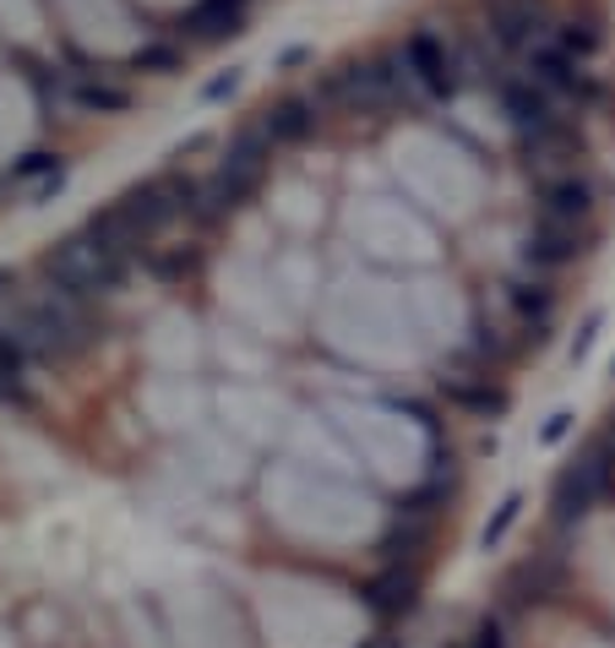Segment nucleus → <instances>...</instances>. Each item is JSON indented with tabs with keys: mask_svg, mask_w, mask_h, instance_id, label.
I'll return each instance as SVG.
<instances>
[{
	"mask_svg": "<svg viewBox=\"0 0 615 648\" xmlns=\"http://www.w3.org/2000/svg\"><path fill=\"white\" fill-rule=\"evenodd\" d=\"M0 327L16 338V349L33 360V365H60V360H77L88 354L99 338H104V317H99V300H82V295H66L55 284L38 278V289H22L0 306Z\"/></svg>",
	"mask_w": 615,
	"mask_h": 648,
	"instance_id": "nucleus-1",
	"label": "nucleus"
},
{
	"mask_svg": "<svg viewBox=\"0 0 615 648\" xmlns=\"http://www.w3.org/2000/svg\"><path fill=\"white\" fill-rule=\"evenodd\" d=\"M132 268H137L132 257L99 246L82 224L38 251V278H44V284H55V289H66V295H82V300H99V306L115 300V295L132 284Z\"/></svg>",
	"mask_w": 615,
	"mask_h": 648,
	"instance_id": "nucleus-2",
	"label": "nucleus"
},
{
	"mask_svg": "<svg viewBox=\"0 0 615 648\" xmlns=\"http://www.w3.org/2000/svg\"><path fill=\"white\" fill-rule=\"evenodd\" d=\"M137 104V88L126 82V71L93 66L82 55L60 60V82H55V104L49 110H71V115H126Z\"/></svg>",
	"mask_w": 615,
	"mask_h": 648,
	"instance_id": "nucleus-3",
	"label": "nucleus"
},
{
	"mask_svg": "<svg viewBox=\"0 0 615 648\" xmlns=\"http://www.w3.org/2000/svg\"><path fill=\"white\" fill-rule=\"evenodd\" d=\"M398 60L409 71V82L425 93V99H458L463 93V55L453 49L447 33L436 27H409L398 38Z\"/></svg>",
	"mask_w": 615,
	"mask_h": 648,
	"instance_id": "nucleus-4",
	"label": "nucleus"
},
{
	"mask_svg": "<svg viewBox=\"0 0 615 648\" xmlns=\"http://www.w3.org/2000/svg\"><path fill=\"white\" fill-rule=\"evenodd\" d=\"M615 490V453L605 442H594L583 458H572L561 475H556V490H550V507H556V523H583L594 507H605Z\"/></svg>",
	"mask_w": 615,
	"mask_h": 648,
	"instance_id": "nucleus-5",
	"label": "nucleus"
},
{
	"mask_svg": "<svg viewBox=\"0 0 615 648\" xmlns=\"http://www.w3.org/2000/svg\"><path fill=\"white\" fill-rule=\"evenodd\" d=\"M479 11H485L479 33L506 55H528L556 33V11L545 0H479Z\"/></svg>",
	"mask_w": 615,
	"mask_h": 648,
	"instance_id": "nucleus-6",
	"label": "nucleus"
},
{
	"mask_svg": "<svg viewBox=\"0 0 615 648\" xmlns=\"http://www.w3.org/2000/svg\"><path fill=\"white\" fill-rule=\"evenodd\" d=\"M262 180H267V174H251V169H229V163H218L213 174H196V196H191V224H196V229H218V224H229L235 213H246V207L257 202Z\"/></svg>",
	"mask_w": 615,
	"mask_h": 648,
	"instance_id": "nucleus-7",
	"label": "nucleus"
},
{
	"mask_svg": "<svg viewBox=\"0 0 615 648\" xmlns=\"http://www.w3.org/2000/svg\"><path fill=\"white\" fill-rule=\"evenodd\" d=\"M251 5L257 0H191V5L174 11L169 33L185 49H218V44H229L251 27Z\"/></svg>",
	"mask_w": 615,
	"mask_h": 648,
	"instance_id": "nucleus-8",
	"label": "nucleus"
},
{
	"mask_svg": "<svg viewBox=\"0 0 615 648\" xmlns=\"http://www.w3.org/2000/svg\"><path fill=\"white\" fill-rule=\"evenodd\" d=\"M600 196L605 191H600V180L589 169H561V174L534 180V213L556 218V224H594Z\"/></svg>",
	"mask_w": 615,
	"mask_h": 648,
	"instance_id": "nucleus-9",
	"label": "nucleus"
},
{
	"mask_svg": "<svg viewBox=\"0 0 615 648\" xmlns=\"http://www.w3.org/2000/svg\"><path fill=\"white\" fill-rule=\"evenodd\" d=\"M517 159L528 174H561V169H583L589 163V143H583V132H578V121L572 115H561V121H550V126H539V132H523L517 137Z\"/></svg>",
	"mask_w": 615,
	"mask_h": 648,
	"instance_id": "nucleus-10",
	"label": "nucleus"
},
{
	"mask_svg": "<svg viewBox=\"0 0 615 648\" xmlns=\"http://www.w3.org/2000/svg\"><path fill=\"white\" fill-rule=\"evenodd\" d=\"M257 121L267 126V137L278 148H306L310 137L321 132V121H327V104L316 93H306V88H289V93H273L257 110Z\"/></svg>",
	"mask_w": 615,
	"mask_h": 648,
	"instance_id": "nucleus-11",
	"label": "nucleus"
},
{
	"mask_svg": "<svg viewBox=\"0 0 615 648\" xmlns=\"http://www.w3.org/2000/svg\"><path fill=\"white\" fill-rule=\"evenodd\" d=\"M589 251H594V224H556V218H539L534 235H528V246H523L528 268H545V273L572 268Z\"/></svg>",
	"mask_w": 615,
	"mask_h": 648,
	"instance_id": "nucleus-12",
	"label": "nucleus"
},
{
	"mask_svg": "<svg viewBox=\"0 0 615 648\" xmlns=\"http://www.w3.org/2000/svg\"><path fill=\"white\" fill-rule=\"evenodd\" d=\"M360 605L376 616V622H398L420 605V567H403V561H381L376 578L360 583Z\"/></svg>",
	"mask_w": 615,
	"mask_h": 648,
	"instance_id": "nucleus-13",
	"label": "nucleus"
},
{
	"mask_svg": "<svg viewBox=\"0 0 615 648\" xmlns=\"http://www.w3.org/2000/svg\"><path fill=\"white\" fill-rule=\"evenodd\" d=\"M501 295H506L512 317L528 327V338H534V349H539V343H545V332H550V322H556V306H561V300H556V289H550V284H539V278H512Z\"/></svg>",
	"mask_w": 615,
	"mask_h": 648,
	"instance_id": "nucleus-14",
	"label": "nucleus"
},
{
	"mask_svg": "<svg viewBox=\"0 0 615 648\" xmlns=\"http://www.w3.org/2000/svg\"><path fill=\"white\" fill-rule=\"evenodd\" d=\"M278 154H284V148L267 137V126H262V121H246V126L224 143V159L218 163H229V169H251V174H267Z\"/></svg>",
	"mask_w": 615,
	"mask_h": 648,
	"instance_id": "nucleus-15",
	"label": "nucleus"
},
{
	"mask_svg": "<svg viewBox=\"0 0 615 648\" xmlns=\"http://www.w3.org/2000/svg\"><path fill=\"white\" fill-rule=\"evenodd\" d=\"M185 44L174 38V33H163V38H143L132 55H126V71L132 77H174V71H185Z\"/></svg>",
	"mask_w": 615,
	"mask_h": 648,
	"instance_id": "nucleus-16",
	"label": "nucleus"
},
{
	"mask_svg": "<svg viewBox=\"0 0 615 648\" xmlns=\"http://www.w3.org/2000/svg\"><path fill=\"white\" fill-rule=\"evenodd\" d=\"M442 398L458 403V409H468V414H479V420L506 414V393L490 387V376H474V382H463V376H442Z\"/></svg>",
	"mask_w": 615,
	"mask_h": 648,
	"instance_id": "nucleus-17",
	"label": "nucleus"
},
{
	"mask_svg": "<svg viewBox=\"0 0 615 648\" xmlns=\"http://www.w3.org/2000/svg\"><path fill=\"white\" fill-rule=\"evenodd\" d=\"M567 55H578V60H594L600 49H605V22L594 16V11H567V16H556V33H550Z\"/></svg>",
	"mask_w": 615,
	"mask_h": 648,
	"instance_id": "nucleus-18",
	"label": "nucleus"
},
{
	"mask_svg": "<svg viewBox=\"0 0 615 648\" xmlns=\"http://www.w3.org/2000/svg\"><path fill=\"white\" fill-rule=\"evenodd\" d=\"M143 268L153 273L158 284H185V278L202 268V246H196V240H174V246L158 240L153 251L143 257Z\"/></svg>",
	"mask_w": 615,
	"mask_h": 648,
	"instance_id": "nucleus-19",
	"label": "nucleus"
},
{
	"mask_svg": "<svg viewBox=\"0 0 615 648\" xmlns=\"http://www.w3.org/2000/svg\"><path fill=\"white\" fill-rule=\"evenodd\" d=\"M436 539V528H431V518H403V523H392L387 534H381V561H409V556H420L425 545Z\"/></svg>",
	"mask_w": 615,
	"mask_h": 648,
	"instance_id": "nucleus-20",
	"label": "nucleus"
},
{
	"mask_svg": "<svg viewBox=\"0 0 615 648\" xmlns=\"http://www.w3.org/2000/svg\"><path fill=\"white\" fill-rule=\"evenodd\" d=\"M11 180H44V191H60V180H66V154L33 148V154H22V159L11 163Z\"/></svg>",
	"mask_w": 615,
	"mask_h": 648,
	"instance_id": "nucleus-21",
	"label": "nucleus"
},
{
	"mask_svg": "<svg viewBox=\"0 0 615 648\" xmlns=\"http://www.w3.org/2000/svg\"><path fill=\"white\" fill-rule=\"evenodd\" d=\"M517 512H523V496H517V490H512V496H506V501H501V507H496V518H490V523H485V528H479V545H485V550H496V545H501V539H506V528H512V523H517Z\"/></svg>",
	"mask_w": 615,
	"mask_h": 648,
	"instance_id": "nucleus-22",
	"label": "nucleus"
},
{
	"mask_svg": "<svg viewBox=\"0 0 615 648\" xmlns=\"http://www.w3.org/2000/svg\"><path fill=\"white\" fill-rule=\"evenodd\" d=\"M447 496H453V486H447V480L436 475V480H431L425 490L403 496V518H431V512H442V501H447Z\"/></svg>",
	"mask_w": 615,
	"mask_h": 648,
	"instance_id": "nucleus-23",
	"label": "nucleus"
},
{
	"mask_svg": "<svg viewBox=\"0 0 615 648\" xmlns=\"http://www.w3.org/2000/svg\"><path fill=\"white\" fill-rule=\"evenodd\" d=\"M463 648H506V627L496 622V616H479V627H474V638Z\"/></svg>",
	"mask_w": 615,
	"mask_h": 648,
	"instance_id": "nucleus-24",
	"label": "nucleus"
},
{
	"mask_svg": "<svg viewBox=\"0 0 615 648\" xmlns=\"http://www.w3.org/2000/svg\"><path fill=\"white\" fill-rule=\"evenodd\" d=\"M235 88H240V71H235V66H229V71H224V77H213V82H207V88H202V104H218V99H229V93H235Z\"/></svg>",
	"mask_w": 615,
	"mask_h": 648,
	"instance_id": "nucleus-25",
	"label": "nucleus"
},
{
	"mask_svg": "<svg viewBox=\"0 0 615 648\" xmlns=\"http://www.w3.org/2000/svg\"><path fill=\"white\" fill-rule=\"evenodd\" d=\"M567 431H572V414L561 409V414H550V420H545V431H539V442H545V447H556V442H567Z\"/></svg>",
	"mask_w": 615,
	"mask_h": 648,
	"instance_id": "nucleus-26",
	"label": "nucleus"
},
{
	"mask_svg": "<svg viewBox=\"0 0 615 648\" xmlns=\"http://www.w3.org/2000/svg\"><path fill=\"white\" fill-rule=\"evenodd\" d=\"M600 327H605V317H589V322H583V332H578V343H572V360H583V354L594 349V332H600Z\"/></svg>",
	"mask_w": 615,
	"mask_h": 648,
	"instance_id": "nucleus-27",
	"label": "nucleus"
},
{
	"mask_svg": "<svg viewBox=\"0 0 615 648\" xmlns=\"http://www.w3.org/2000/svg\"><path fill=\"white\" fill-rule=\"evenodd\" d=\"M300 60H310V49H284V55H278V71H295Z\"/></svg>",
	"mask_w": 615,
	"mask_h": 648,
	"instance_id": "nucleus-28",
	"label": "nucleus"
},
{
	"mask_svg": "<svg viewBox=\"0 0 615 648\" xmlns=\"http://www.w3.org/2000/svg\"><path fill=\"white\" fill-rule=\"evenodd\" d=\"M16 295V268H0V300Z\"/></svg>",
	"mask_w": 615,
	"mask_h": 648,
	"instance_id": "nucleus-29",
	"label": "nucleus"
},
{
	"mask_svg": "<svg viewBox=\"0 0 615 648\" xmlns=\"http://www.w3.org/2000/svg\"><path fill=\"white\" fill-rule=\"evenodd\" d=\"M605 447L615 453V414H611V425H605Z\"/></svg>",
	"mask_w": 615,
	"mask_h": 648,
	"instance_id": "nucleus-30",
	"label": "nucleus"
}]
</instances>
